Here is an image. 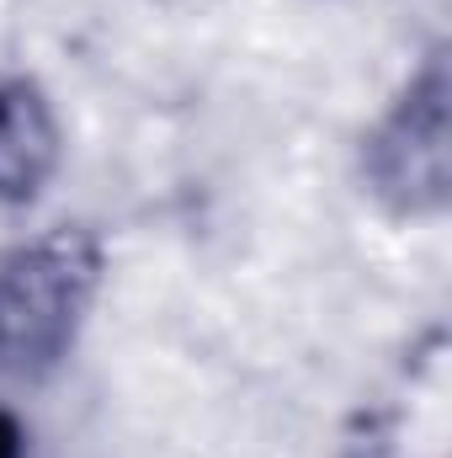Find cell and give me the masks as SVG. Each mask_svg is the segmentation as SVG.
Wrapping results in <instances>:
<instances>
[{
    "label": "cell",
    "instance_id": "cell-3",
    "mask_svg": "<svg viewBox=\"0 0 452 458\" xmlns=\"http://www.w3.org/2000/svg\"><path fill=\"white\" fill-rule=\"evenodd\" d=\"M0 458H21V432L11 416H0Z\"/></svg>",
    "mask_w": 452,
    "mask_h": 458
},
{
    "label": "cell",
    "instance_id": "cell-2",
    "mask_svg": "<svg viewBox=\"0 0 452 458\" xmlns=\"http://www.w3.org/2000/svg\"><path fill=\"white\" fill-rule=\"evenodd\" d=\"M54 155L48 117L32 91H0V192H32Z\"/></svg>",
    "mask_w": 452,
    "mask_h": 458
},
{
    "label": "cell",
    "instance_id": "cell-1",
    "mask_svg": "<svg viewBox=\"0 0 452 458\" xmlns=\"http://www.w3.org/2000/svg\"><path fill=\"white\" fill-rule=\"evenodd\" d=\"M80 272L64 256V245H43L0 267V362L32 368L48 362L75 320Z\"/></svg>",
    "mask_w": 452,
    "mask_h": 458
}]
</instances>
